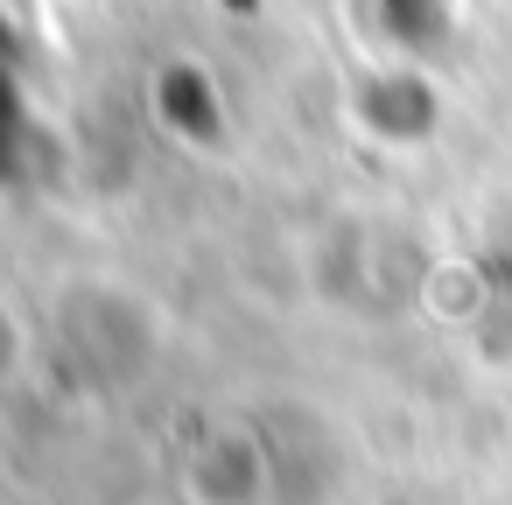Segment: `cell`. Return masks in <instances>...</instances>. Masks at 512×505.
Masks as SVG:
<instances>
[]
</instances>
